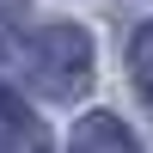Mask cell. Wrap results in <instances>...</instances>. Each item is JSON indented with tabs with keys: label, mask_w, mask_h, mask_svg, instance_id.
Here are the masks:
<instances>
[{
	"label": "cell",
	"mask_w": 153,
	"mask_h": 153,
	"mask_svg": "<svg viewBox=\"0 0 153 153\" xmlns=\"http://www.w3.org/2000/svg\"><path fill=\"white\" fill-rule=\"evenodd\" d=\"M129 80H135V92H141V98H153V19L135 25V43H129Z\"/></svg>",
	"instance_id": "4"
},
{
	"label": "cell",
	"mask_w": 153,
	"mask_h": 153,
	"mask_svg": "<svg viewBox=\"0 0 153 153\" xmlns=\"http://www.w3.org/2000/svg\"><path fill=\"white\" fill-rule=\"evenodd\" d=\"M0 153H49L43 123H37L31 110H25V98L6 92V86H0Z\"/></svg>",
	"instance_id": "3"
},
{
	"label": "cell",
	"mask_w": 153,
	"mask_h": 153,
	"mask_svg": "<svg viewBox=\"0 0 153 153\" xmlns=\"http://www.w3.org/2000/svg\"><path fill=\"white\" fill-rule=\"evenodd\" d=\"M68 153H141V147H135V129H129L123 117L92 110V117H80V123H74Z\"/></svg>",
	"instance_id": "2"
},
{
	"label": "cell",
	"mask_w": 153,
	"mask_h": 153,
	"mask_svg": "<svg viewBox=\"0 0 153 153\" xmlns=\"http://www.w3.org/2000/svg\"><path fill=\"white\" fill-rule=\"evenodd\" d=\"M19 61H25V80L49 98H74L92 86V37L80 25H43Z\"/></svg>",
	"instance_id": "1"
}]
</instances>
